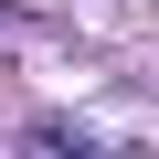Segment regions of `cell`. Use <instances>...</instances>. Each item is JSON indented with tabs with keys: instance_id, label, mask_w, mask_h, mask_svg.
Instances as JSON below:
<instances>
[{
	"instance_id": "cell-1",
	"label": "cell",
	"mask_w": 159,
	"mask_h": 159,
	"mask_svg": "<svg viewBox=\"0 0 159 159\" xmlns=\"http://www.w3.org/2000/svg\"><path fill=\"white\" fill-rule=\"evenodd\" d=\"M21 159H106V148H96V138H74V127H32Z\"/></svg>"
},
{
	"instance_id": "cell-2",
	"label": "cell",
	"mask_w": 159,
	"mask_h": 159,
	"mask_svg": "<svg viewBox=\"0 0 159 159\" xmlns=\"http://www.w3.org/2000/svg\"><path fill=\"white\" fill-rule=\"evenodd\" d=\"M0 32H21V11H11V0H0Z\"/></svg>"
}]
</instances>
